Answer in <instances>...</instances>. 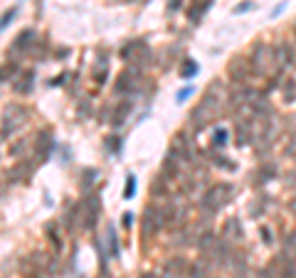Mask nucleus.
Masks as SVG:
<instances>
[{
    "mask_svg": "<svg viewBox=\"0 0 296 278\" xmlns=\"http://www.w3.org/2000/svg\"><path fill=\"white\" fill-rule=\"evenodd\" d=\"M171 214H173V207H163V204H148L146 212H143V224H141V234L143 239L153 236L156 231H161L168 222H171Z\"/></svg>",
    "mask_w": 296,
    "mask_h": 278,
    "instance_id": "1",
    "label": "nucleus"
},
{
    "mask_svg": "<svg viewBox=\"0 0 296 278\" xmlns=\"http://www.w3.org/2000/svg\"><path fill=\"white\" fill-rule=\"evenodd\" d=\"M249 67L254 74H269L274 67H276V55H274V47H269L266 42H257L249 52Z\"/></svg>",
    "mask_w": 296,
    "mask_h": 278,
    "instance_id": "2",
    "label": "nucleus"
},
{
    "mask_svg": "<svg viewBox=\"0 0 296 278\" xmlns=\"http://www.w3.org/2000/svg\"><path fill=\"white\" fill-rule=\"evenodd\" d=\"M232 195H235V187L227 185V182L210 185V187L205 190L203 199H200V207L207 209V212H217V209H222V207L232 199Z\"/></svg>",
    "mask_w": 296,
    "mask_h": 278,
    "instance_id": "3",
    "label": "nucleus"
},
{
    "mask_svg": "<svg viewBox=\"0 0 296 278\" xmlns=\"http://www.w3.org/2000/svg\"><path fill=\"white\" fill-rule=\"evenodd\" d=\"M30 113H28V109L25 106H18V104H13V106H8L5 109V116H3V128H0V138H8V136H13L23 123H25V118H28Z\"/></svg>",
    "mask_w": 296,
    "mask_h": 278,
    "instance_id": "4",
    "label": "nucleus"
},
{
    "mask_svg": "<svg viewBox=\"0 0 296 278\" xmlns=\"http://www.w3.org/2000/svg\"><path fill=\"white\" fill-rule=\"evenodd\" d=\"M55 148V136L50 128H40L32 138V150H35V165H42L45 160H50Z\"/></svg>",
    "mask_w": 296,
    "mask_h": 278,
    "instance_id": "5",
    "label": "nucleus"
},
{
    "mask_svg": "<svg viewBox=\"0 0 296 278\" xmlns=\"http://www.w3.org/2000/svg\"><path fill=\"white\" fill-rule=\"evenodd\" d=\"M121 59L133 67H141L146 64V59H151V52H148V45L143 40H131L121 47Z\"/></svg>",
    "mask_w": 296,
    "mask_h": 278,
    "instance_id": "6",
    "label": "nucleus"
},
{
    "mask_svg": "<svg viewBox=\"0 0 296 278\" xmlns=\"http://www.w3.org/2000/svg\"><path fill=\"white\" fill-rule=\"evenodd\" d=\"M99 214H101V202H99L96 195H89L82 202V226L84 229H94L96 222H99Z\"/></svg>",
    "mask_w": 296,
    "mask_h": 278,
    "instance_id": "7",
    "label": "nucleus"
},
{
    "mask_svg": "<svg viewBox=\"0 0 296 278\" xmlns=\"http://www.w3.org/2000/svg\"><path fill=\"white\" fill-rule=\"evenodd\" d=\"M138 82H141V67H133L128 64V69H123L118 74V82H116V94H133L138 89Z\"/></svg>",
    "mask_w": 296,
    "mask_h": 278,
    "instance_id": "8",
    "label": "nucleus"
},
{
    "mask_svg": "<svg viewBox=\"0 0 296 278\" xmlns=\"http://www.w3.org/2000/svg\"><path fill=\"white\" fill-rule=\"evenodd\" d=\"M32 45H35V30H23L15 40H13V45H10V50H8V57L13 55V57H20V55H30V50H32Z\"/></svg>",
    "mask_w": 296,
    "mask_h": 278,
    "instance_id": "9",
    "label": "nucleus"
},
{
    "mask_svg": "<svg viewBox=\"0 0 296 278\" xmlns=\"http://www.w3.org/2000/svg\"><path fill=\"white\" fill-rule=\"evenodd\" d=\"M252 67H249V59H242V57H235L230 64H227V77L239 86V84H247V77H249Z\"/></svg>",
    "mask_w": 296,
    "mask_h": 278,
    "instance_id": "10",
    "label": "nucleus"
},
{
    "mask_svg": "<svg viewBox=\"0 0 296 278\" xmlns=\"http://www.w3.org/2000/svg\"><path fill=\"white\" fill-rule=\"evenodd\" d=\"M32 170H35V165L30 160H20L8 170V182H25V180H30Z\"/></svg>",
    "mask_w": 296,
    "mask_h": 278,
    "instance_id": "11",
    "label": "nucleus"
},
{
    "mask_svg": "<svg viewBox=\"0 0 296 278\" xmlns=\"http://www.w3.org/2000/svg\"><path fill=\"white\" fill-rule=\"evenodd\" d=\"M222 241H227V244H232V246L242 241V224H239L237 217H230V219L225 222V226H222Z\"/></svg>",
    "mask_w": 296,
    "mask_h": 278,
    "instance_id": "12",
    "label": "nucleus"
},
{
    "mask_svg": "<svg viewBox=\"0 0 296 278\" xmlns=\"http://www.w3.org/2000/svg\"><path fill=\"white\" fill-rule=\"evenodd\" d=\"M77 224H82V202H74V204H67L64 209V217H62V226L67 231H74Z\"/></svg>",
    "mask_w": 296,
    "mask_h": 278,
    "instance_id": "13",
    "label": "nucleus"
},
{
    "mask_svg": "<svg viewBox=\"0 0 296 278\" xmlns=\"http://www.w3.org/2000/svg\"><path fill=\"white\" fill-rule=\"evenodd\" d=\"M131 109H133V104L126 99V101H118L116 104V109L111 111V116H109V121H111V126H123L126 123V118H128V113H131Z\"/></svg>",
    "mask_w": 296,
    "mask_h": 278,
    "instance_id": "14",
    "label": "nucleus"
},
{
    "mask_svg": "<svg viewBox=\"0 0 296 278\" xmlns=\"http://www.w3.org/2000/svg\"><path fill=\"white\" fill-rule=\"evenodd\" d=\"M45 234H47V241L52 244V251H55V256H57V253H62V249H64V241H62V234H59V224H57V222H50V224H45Z\"/></svg>",
    "mask_w": 296,
    "mask_h": 278,
    "instance_id": "15",
    "label": "nucleus"
},
{
    "mask_svg": "<svg viewBox=\"0 0 296 278\" xmlns=\"http://www.w3.org/2000/svg\"><path fill=\"white\" fill-rule=\"evenodd\" d=\"M32 86H35V74H32V72H23V74L15 79V84H13L15 94H20V96L30 94V91H32Z\"/></svg>",
    "mask_w": 296,
    "mask_h": 278,
    "instance_id": "16",
    "label": "nucleus"
},
{
    "mask_svg": "<svg viewBox=\"0 0 296 278\" xmlns=\"http://www.w3.org/2000/svg\"><path fill=\"white\" fill-rule=\"evenodd\" d=\"M18 74H20V67H18V62H15V59H8V62L0 64V84L15 82V79H18Z\"/></svg>",
    "mask_w": 296,
    "mask_h": 278,
    "instance_id": "17",
    "label": "nucleus"
},
{
    "mask_svg": "<svg viewBox=\"0 0 296 278\" xmlns=\"http://www.w3.org/2000/svg\"><path fill=\"white\" fill-rule=\"evenodd\" d=\"M163 268L171 271V273H178V276H188V271H190V266H188V261H185L183 256H173V258H168Z\"/></svg>",
    "mask_w": 296,
    "mask_h": 278,
    "instance_id": "18",
    "label": "nucleus"
},
{
    "mask_svg": "<svg viewBox=\"0 0 296 278\" xmlns=\"http://www.w3.org/2000/svg\"><path fill=\"white\" fill-rule=\"evenodd\" d=\"M235 140H237V145H247V143L252 140V126L244 123V121H239V123H237V136H235Z\"/></svg>",
    "mask_w": 296,
    "mask_h": 278,
    "instance_id": "19",
    "label": "nucleus"
},
{
    "mask_svg": "<svg viewBox=\"0 0 296 278\" xmlns=\"http://www.w3.org/2000/svg\"><path fill=\"white\" fill-rule=\"evenodd\" d=\"M151 195L156 197V199H161L163 195H168V180L166 177H153V185H151Z\"/></svg>",
    "mask_w": 296,
    "mask_h": 278,
    "instance_id": "20",
    "label": "nucleus"
},
{
    "mask_svg": "<svg viewBox=\"0 0 296 278\" xmlns=\"http://www.w3.org/2000/svg\"><path fill=\"white\" fill-rule=\"evenodd\" d=\"M30 145H32V140H30V138H20V140H15V143L10 145V150H8V153H10V158H20V155H23Z\"/></svg>",
    "mask_w": 296,
    "mask_h": 278,
    "instance_id": "21",
    "label": "nucleus"
},
{
    "mask_svg": "<svg viewBox=\"0 0 296 278\" xmlns=\"http://www.w3.org/2000/svg\"><path fill=\"white\" fill-rule=\"evenodd\" d=\"M106 77H109V67H106V62H99L94 67V82H96V86H101L106 82Z\"/></svg>",
    "mask_w": 296,
    "mask_h": 278,
    "instance_id": "22",
    "label": "nucleus"
},
{
    "mask_svg": "<svg viewBox=\"0 0 296 278\" xmlns=\"http://www.w3.org/2000/svg\"><path fill=\"white\" fill-rule=\"evenodd\" d=\"M198 74V64L193 62V59H185V64H183V69H180V77L183 79H193Z\"/></svg>",
    "mask_w": 296,
    "mask_h": 278,
    "instance_id": "23",
    "label": "nucleus"
},
{
    "mask_svg": "<svg viewBox=\"0 0 296 278\" xmlns=\"http://www.w3.org/2000/svg\"><path fill=\"white\" fill-rule=\"evenodd\" d=\"M227 140H230V133H227V128H217V131L212 133V143H215L217 148L227 145Z\"/></svg>",
    "mask_w": 296,
    "mask_h": 278,
    "instance_id": "24",
    "label": "nucleus"
},
{
    "mask_svg": "<svg viewBox=\"0 0 296 278\" xmlns=\"http://www.w3.org/2000/svg\"><path fill=\"white\" fill-rule=\"evenodd\" d=\"M133 195H136V177L128 175L126 185H123V199H133Z\"/></svg>",
    "mask_w": 296,
    "mask_h": 278,
    "instance_id": "25",
    "label": "nucleus"
},
{
    "mask_svg": "<svg viewBox=\"0 0 296 278\" xmlns=\"http://www.w3.org/2000/svg\"><path fill=\"white\" fill-rule=\"evenodd\" d=\"M45 52H47V42H45V40H40V42H35V45H32V50H30V57H35V59H42V57H45Z\"/></svg>",
    "mask_w": 296,
    "mask_h": 278,
    "instance_id": "26",
    "label": "nucleus"
},
{
    "mask_svg": "<svg viewBox=\"0 0 296 278\" xmlns=\"http://www.w3.org/2000/svg\"><path fill=\"white\" fill-rule=\"evenodd\" d=\"M18 15V8H10V10H5L3 15H0V30H5L10 23H13V18Z\"/></svg>",
    "mask_w": 296,
    "mask_h": 278,
    "instance_id": "27",
    "label": "nucleus"
},
{
    "mask_svg": "<svg viewBox=\"0 0 296 278\" xmlns=\"http://www.w3.org/2000/svg\"><path fill=\"white\" fill-rule=\"evenodd\" d=\"M106 239H109V253L111 256H118V244H116V231L109 226V234H106Z\"/></svg>",
    "mask_w": 296,
    "mask_h": 278,
    "instance_id": "28",
    "label": "nucleus"
},
{
    "mask_svg": "<svg viewBox=\"0 0 296 278\" xmlns=\"http://www.w3.org/2000/svg\"><path fill=\"white\" fill-rule=\"evenodd\" d=\"M284 99H286V101H294V99H296V79H291V82L284 86Z\"/></svg>",
    "mask_w": 296,
    "mask_h": 278,
    "instance_id": "29",
    "label": "nucleus"
},
{
    "mask_svg": "<svg viewBox=\"0 0 296 278\" xmlns=\"http://www.w3.org/2000/svg\"><path fill=\"white\" fill-rule=\"evenodd\" d=\"M193 91H195L193 86H183V89L176 94V101H178V104H185V99H190V96H193Z\"/></svg>",
    "mask_w": 296,
    "mask_h": 278,
    "instance_id": "30",
    "label": "nucleus"
},
{
    "mask_svg": "<svg viewBox=\"0 0 296 278\" xmlns=\"http://www.w3.org/2000/svg\"><path fill=\"white\" fill-rule=\"evenodd\" d=\"M118 148H121V138H116V136L106 138V150H111V153H118Z\"/></svg>",
    "mask_w": 296,
    "mask_h": 278,
    "instance_id": "31",
    "label": "nucleus"
},
{
    "mask_svg": "<svg viewBox=\"0 0 296 278\" xmlns=\"http://www.w3.org/2000/svg\"><path fill=\"white\" fill-rule=\"evenodd\" d=\"M121 224H123V229H131V224H133V214L126 212V214L121 217Z\"/></svg>",
    "mask_w": 296,
    "mask_h": 278,
    "instance_id": "32",
    "label": "nucleus"
},
{
    "mask_svg": "<svg viewBox=\"0 0 296 278\" xmlns=\"http://www.w3.org/2000/svg\"><path fill=\"white\" fill-rule=\"evenodd\" d=\"M262 241H264V244H271V241H274V239H271V229H269V226H262Z\"/></svg>",
    "mask_w": 296,
    "mask_h": 278,
    "instance_id": "33",
    "label": "nucleus"
},
{
    "mask_svg": "<svg viewBox=\"0 0 296 278\" xmlns=\"http://www.w3.org/2000/svg\"><path fill=\"white\" fill-rule=\"evenodd\" d=\"M252 8H254V3H249V0H247V3H242V5L235 8V13L239 15V13H247V10H252Z\"/></svg>",
    "mask_w": 296,
    "mask_h": 278,
    "instance_id": "34",
    "label": "nucleus"
},
{
    "mask_svg": "<svg viewBox=\"0 0 296 278\" xmlns=\"http://www.w3.org/2000/svg\"><path fill=\"white\" fill-rule=\"evenodd\" d=\"M289 212L296 217V199H291V202H289Z\"/></svg>",
    "mask_w": 296,
    "mask_h": 278,
    "instance_id": "35",
    "label": "nucleus"
},
{
    "mask_svg": "<svg viewBox=\"0 0 296 278\" xmlns=\"http://www.w3.org/2000/svg\"><path fill=\"white\" fill-rule=\"evenodd\" d=\"M178 5H180V0H171V10H178Z\"/></svg>",
    "mask_w": 296,
    "mask_h": 278,
    "instance_id": "36",
    "label": "nucleus"
},
{
    "mask_svg": "<svg viewBox=\"0 0 296 278\" xmlns=\"http://www.w3.org/2000/svg\"><path fill=\"white\" fill-rule=\"evenodd\" d=\"M141 278H158V276H156V273H143Z\"/></svg>",
    "mask_w": 296,
    "mask_h": 278,
    "instance_id": "37",
    "label": "nucleus"
},
{
    "mask_svg": "<svg viewBox=\"0 0 296 278\" xmlns=\"http://www.w3.org/2000/svg\"><path fill=\"white\" fill-rule=\"evenodd\" d=\"M99 278H111V276H106V273H101V276H99Z\"/></svg>",
    "mask_w": 296,
    "mask_h": 278,
    "instance_id": "38",
    "label": "nucleus"
},
{
    "mask_svg": "<svg viewBox=\"0 0 296 278\" xmlns=\"http://www.w3.org/2000/svg\"><path fill=\"white\" fill-rule=\"evenodd\" d=\"M294 30H296V28H294Z\"/></svg>",
    "mask_w": 296,
    "mask_h": 278,
    "instance_id": "39",
    "label": "nucleus"
}]
</instances>
